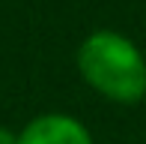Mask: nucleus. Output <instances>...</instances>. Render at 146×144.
<instances>
[{"label":"nucleus","mask_w":146,"mask_h":144,"mask_svg":"<svg viewBox=\"0 0 146 144\" xmlns=\"http://www.w3.org/2000/svg\"><path fill=\"white\" fill-rule=\"evenodd\" d=\"M78 66L102 96L113 102H137L146 96V60L131 39L98 30L78 51Z\"/></svg>","instance_id":"obj_1"},{"label":"nucleus","mask_w":146,"mask_h":144,"mask_svg":"<svg viewBox=\"0 0 146 144\" xmlns=\"http://www.w3.org/2000/svg\"><path fill=\"white\" fill-rule=\"evenodd\" d=\"M18 144H92L90 132L78 120L66 114H45L36 117L21 132Z\"/></svg>","instance_id":"obj_2"},{"label":"nucleus","mask_w":146,"mask_h":144,"mask_svg":"<svg viewBox=\"0 0 146 144\" xmlns=\"http://www.w3.org/2000/svg\"><path fill=\"white\" fill-rule=\"evenodd\" d=\"M0 144H18V135H15V132H9V129H3V126H0Z\"/></svg>","instance_id":"obj_3"}]
</instances>
